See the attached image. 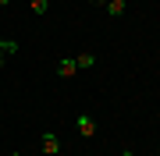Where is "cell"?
<instances>
[{
  "label": "cell",
  "mask_w": 160,
  "mask_h": 156,
  "mask_svg": "<svg viewBox=\"0 0 160 156\" xmlns=\"http://www.w3.org/2000/svg\"><path fill=\"white\" fill-rule=\"evenodd\" d=\"M75 124H78V131L86 135V139H92V135H96V121H92L89 114H78V121H75Z\"/></svg>",
  "instance_id": "1"
},
{
  "label": "cell",
  "mask_w": 160,
  "mask_h": 156,
  "mask_svg": "<svg viewBox=\"0 0 160 156\" xmlns=\"http://www.w3.org/2000/svg\"><path fill=\"white\" fill-rule=\"evenodd\" d=\"M57 153H61L57 135H50V131H46V135H43V156H57Z\"/></svg>",
  "instance_id": "2"
},
{
  "label": "cell",
  "mask_w": 160,
  "mask_h": 156,
  "mask_svg": "<svg viewBox=\"0 0 160 156\" xmlns=\"http://www.w3.org/2000/svg\"><path fill=\"white\" fill-rule=\"evenodd\" d=\"M75 71H78V64H75V57H64V60H57V75H61V78H71Z\"/></svg>",
  "instance_id": "3"
},
{
  "label": "cell",
  "mask_w": 160,
  "mask_h": 156,
  "mask_svg": "<svg viewBox=\"0 0 160 156\" xmlns=\"http://www.w3.org/2000/svg\"><path fill=\"white\" fill-rule=\"evenodd\" d=\"M103 7H107V14H110V18H121V14L128 11V4H125V0H107Z\"/></svg>",
  "instance_id": "4"
},
{
  "label": "cell",
  "mask_w": 160,
  "mask_h": 156,
  "mask_svg": "<svg viewBox=\"0 0 160 156\" xmlns=\"http://www.w3.org/2000/svg\"><path fill=\"white\" fill-rule=\"evenodd\" d=\"M75 64H78V71H86V68H92V64H96V57H92V53H78V57H75Z\"/></svg>",
  "instance_id": "5"
},
{
  "label": "cell",
  "mask_w": 160,
  "mask_h": 156,
  "mask_svg": "<svg viewBox=\"0 0 160 156\" xmlns=\"http://www.w3.org/2000/svg\"><path fill=\"white\" fill-rule=\"evenodd\" d=\"M50 11V0H32V14H46Z\"/></svg>",
  "instance_id": "6"
},
{
  "label": "cell",
  "mask_w": 160,
  "mask_h": 156,
  "mask_svg": "<svg viewBox=\"0 0 160 156\" xmlns=\"http://www.w3.org/2000/svg\"><path fill=\"white\" fill-rule=\"evenodd\" d=\"M0 50H4V53H14V50H18V43H11V39H0Z\"/></svg>",
  "instance_id": "7"
},
{
  "label": "cell",
  "mask_w": 160,
  "mask_h": 156,
  "mask_svg": "<svg viewBox=\"0 0 160 156\" xmlns=\"http://www.w3.org/2000/svg\"><path fill=\"white\" fill-rule=\"evenodd\" d=\"M4 60H7V53H4V50H0V68H4Z\"/></svg>",
  "instance_id": "8"
},
{
  "label": "cell",
  "mask_w": 160,
  "mask_h": 156,
  "mask_svg": "<svg viewBox=\"0 0 160 156\" xmlns=\"http://www.w3.org/2000/svg\"><path fill=\"white\" fill-rule=\"evenodd\" d=\"M7 4H11V0H0V7H7Z\"/></svg>",
  "instance_id": "9"
},
{
  "label": "cell",
  "mask_w": 160,
  "mask_h": 156,
  "mask_svg": "<svg viewBox=\"0 0 160 156\" xmlns=\"http://www.w3.org/2000/svg\"><path fill=\"white\" fill-rule=\"evenodd\" d=\"M121 156H135V153H128V149H125V153H121Z\"/></svg>",
  "instance_id": "10"
},
{
  "label": "cell",
  "mask_w": 160,
  "mask_h": 156,
  "mask_svg": "<svg viewBox=\"0 0 160 156\" xmlns=\"http://www.w3.org/2000/svg\"><path fill=\"white\" fill-rule=\"evenodd\" d=\"M11 156H22V153H11Z\"/></svg>",
  "instance_id": "11"
}]
</instances>
